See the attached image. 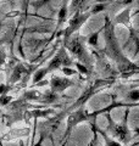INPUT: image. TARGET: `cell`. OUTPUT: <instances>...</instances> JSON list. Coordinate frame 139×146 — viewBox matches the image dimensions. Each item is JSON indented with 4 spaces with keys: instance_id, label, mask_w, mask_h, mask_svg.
<instances>
[{
    "instance_id": "8fae6325",
    "label": "cell",
    "mask_w": 139,
    "mask_h": 146,
    "mask_svg": "<svg viewBox=\"0 0 139 146\" xmlns=\"http://www.w3.org/2000/svg\"><path fill=\"white\" fill-rule=\"evenodd\" d=\"M46 73H48V68H43V70L38 71V72L35 73V76H34V79H33V82H34V83H37V82H38V80H40L41 78H43V77L46 74Z\"/></svg>"
},
{
    "instance_id": "ac0fdd59",
    "label": "cell",
    "mask_w": 139,
    "mask_h": 146,
    "mask_svg": "<svg viewBox=\"0 0 139 146\" xmlns=\"http://www.w3.org/2000/svg\"><path fill=\"white\" fill-rule=\"evenodd\" d=\"M70 0H62V4H68Z\"/></svg>"
},
{
    "instance_id": "d6986e66",
    "label": "cell",
    "mask_w": 139,
    "mask_h": 146,
    "mask_svg": "<svg viewBox=\"0 0 139 146\" xmlns=\"http://www.w3.org/2000/svg\"><path fill=\"white\" fill-rule=\"evenodd\" d=\"M0 146H4V145H3V143H1V138H0Z\"/></svg>"
},
{
    "instance_id": "5bb4252c",
    "label": "cell",
    "mask_w": 139,
    "mask_h": 146,
    "mask_svg": "<svg viewBox=\"0 0 139 146\" xmlns=\"http://www.w3.org/2000/svg\"><path fill=\"white\" fill-rule=\"evenodd\" d=\"M128 98L131 100H133V101H138V100H139V89L131 91V93L128 94Z\"/></svg>"
},
{
    "instance_id": "ffe728a7",
    "label": "cell",
    "mask_w": 139,
    "mask_h": 146,
    "mask_svg": "<svg viewBox=\"0 0 139 146\" xmlns=\"http://www.w3.org/2000/svg\"><path fill=\"white\" fill-rule=\"evenodd\" d=\"M0 1H1V0H0Z\"/></svg>"
},
{
    "instance_id": "4fadbf2b",
    "label": "cell",
    "mask_w": 139,
    "mask_h": 146,
    "mask_svg": "<svg viewBox=\"0 0 139 146\" xmlns=\"http://www.w3.org/2000/svg\"><path fill=\"white\" fill-rule=\"evenodd\" d=\"M6 61V54H5V50H4L1 46H0V70H1L3 65L5 63Z\"/></svg>"
},
{
    "instance_id": "e0dca14e",
    "label": "cell",
    "mask_w": 139,
    "mask_h": 146,
    "mask_svg": "<svg viewBox=\"0 0 139 146\" xmlns=\"http://www.w3.org/2000/svg\"><path fill=\"white\" fill-rule=\"evenodd\" d=\"M62 71L66 73V74H73V73H76V71H72V70H68V68H62Z\"/></svg>"
},
{
    "instance_id": "277c9868",
    "label": "cell",
    "mask_w": 139,
    "mask_h": 146,
    "mask_svg": "<svg viewBox=\"0 0 139 146\" xmlns=\"http://www.w3.org/2000/svg\"><path fill=\"white\" fill-rule=\"evenodd\" d=\"M131 10H132V6H131V5L127 6L126 9H123V10L115 17V20L112 21V23H114L115 26H116V25H123V26L128 27L129 33H131V39L136 42L137 48L139 49V40L136 38V31H134L133 26H132V15H131ZM138 49H137V51H138Z\"/></svg>"
},
{
    "instance_id": "3957f363",
    "label": "cell",
    "mask_w": 139,
    "mask_h": 146,
    "mask_svg": "<svg viewBox=\"0 0 139 146\" xmlns=\"http://www.w3.org/2000/svg\"><path fill=\"white\" fill-rule=\"evenodd\" d=\"M93 15L92 11H83V12H76L73 13L72 17L70 18L68 25L61 33L63 34V39H68L81 29V27L88 21V18Z\"/></svg>"
},
{
    "instance_id": "7c38bea8",
    "label": "cell",
    "mask_w": 139,
    "mask_h": 146,
    "mask_svg": "<svg viewBox=\"0 0 139 146\" xmlns=\"http://www.w3.org/2000/svg\"><path fill=\"white\" fill-rule=\"evenodd\" d=\"M106 9V5L105 4H96V5H94L93 6V9H92V13L94 15V13H98V12H100V11H103V10H105Z\"/></svg>"
},
{
    "instance_id": "30bf717a",
    "label": "cell",
    "mask_w": 139,
    "mask_h": 146,
    "mask_svg": "<svg viewBox=\"0 0 139 146\" xmlns=\"http://www.w3.org/2000/svg\"><path fill=\"white\" fill-rule=\"evenodd\" d=\"M101 32V29L99 32H96V33H93L92 35H89L87 38V42L89 45H92V46H96V44H98V36H99V33Z\"/></svg>"
},
{
    "instance_id": "9c48e42d",
    "label": "cell",
    "mask_w": 139,
    "mask_h": 146,
    "mask_svg": "<svg viewBox=\"0 0 139 146\" xmlns=\"http://www.w3.org/2000/svg\"><path fill=\"white\" fill-rule=\"evenodd\" d=\"M25 67H23L22 65H17L16 66V68L13 70V73H15V76H12V79H11V82H15V80H17L20 77L22 76V73H25Z\"/></svg>"
},
{
    "instance_id": "8992f818",
    "label": "cell",
    "mask_w": 139,
    "mask_h": 146,
    "mask_svg": "<svg viewBox=\"0 0 139 146\" xmlns=\"http://www.w3.org/2000/svg\"><path fill=\"white\" fill-rule=\"evenodd\" d=\"M73 82L65 79V78H60V77H53L51 78V90L53 93H61L62 90L68 88L70 85H72Z\"/></svg>"
},
{
    "instance_id": "5b68a950",
    "label": "cell",
    "mask_w": 139,
    "mask_h": 146,
    "mask_svg": "<svg viewBox=\"0 0 139 146\" xmlns=\"http://www.w3.org/2000/svg\"><path fill=\"white\" fill-rule=\"evenodd\" d=\"M70 65H72L71 57L68 56L66 48L61 46V48L59 49L57 54L55 55V57L53 58L51 61H50L49 66L46 67V68H48V72H50V71L57 70V68H60L61 66H70Z\"/></svg>"
},
{
    "instance_id": "6da1fadb",
    "label": "cell",
    "mask_w": 139,
    "mask_h": 146,
    "mask_svg": "<svg viewBox=\"0 0 139 146\" xmlns=\"http://www.w3.org/2000/svg\"><path fill=\"white\" fill-rule=\"evenodd\" d=\"M105 40V49L104 52L106 54V56L110 57L112 60L117 70L120 71L122 77H128L139 71V66L133 63L132 61L128 60V57L123 54L121 46L118 44V40L115 35V25L112 23V21L110 20L109 16L105 17V23L104 27L101 28Z\"/></svg>"
},
{
    "instance_id": "2e32d148",
    "label": "cell",
    "mask_w": 139,
    "mask_h": 146,
    "mask_svg": "<svg viewBox=\"0 0 139 146\" xmlns=\"http://www.w3.org/2000/svg\"><path fill=\"white\" fill-rule=\"evenodd\" d=\"M44 139H45V135H44V134H41V135H40V139L38 140V143H37L34 146H41V145H43Z\"/></svg>"
},
{
    "instance_id": "7a4b0ae2",
    "label": "cell",
    "mask_w": 139,
    "mask_h": 146,
    "mask_svg": "<svg viewBox=\"0 0 139 146\" xmlns=\"http://www.w3.org/2000/svg\"><path fill=\"white\" fill-rule=\"evenodd\" d=\"M86 36H81V35H76V36H71L68 39H63V46L68 50L73 56H75L78 61H81L84 66H92L93 60L90 54L88 52V50L86 48Z\"/></svg>"
},
{
    "instance_id": "ba28073f",
    "label": "cell",
    "mask_w": 139,
    "mask_h": 146,
    "mask_svg": "<svg viewBox=\"0 0 139 146\" xmlns=\"http://www.w3.org/2000/svg\"><path fill=\"white\" fill-rule=\"evenodd\" d=\"M68 16V4H62L60 7L59 15H57V29L62 26V23L66 21V18Z\"/></svg>"
},
{
    "instance_id": "52a82bcc",
    "label": "cell",
    "mask_w": 139,
    "mask_h": 146,
    "mask_svg": "<svg viewBox=\"0 0 139 146\" xmlns=\"http://www.w3.org/2000/svg\"><path fill=\"white\" fill-rule=\"evenodd\" d=\"M90 0H71V5L68 7V13H76L86 11L89 6Z\"/></svg>"
},
{
    "instance_id": "9a60e30c",
    "label": "cell",
    "mask_w": 139,
    "mask_h": 146,
    "mask_svg": "<svg viewBox=\"0 0 139 146\" xmlns=\"http://www.w3.org/2000/svg\"><path fill=\"white\" fill-rule=\"evenodd\" d=\"M104 138H105V146H121V144H118L117 141H115L112 139H109L106 135H104Z\"/></svg>"
}]
</instances>
